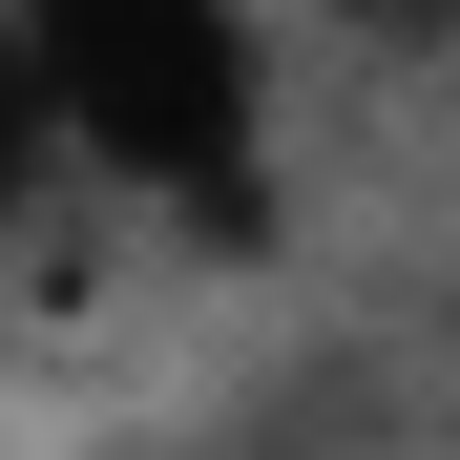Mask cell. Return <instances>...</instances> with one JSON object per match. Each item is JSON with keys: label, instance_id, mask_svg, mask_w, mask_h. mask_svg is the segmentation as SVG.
<instances>
[{"label": "cell", "instance_id": "6da1fadb", "mask_svg": "<svg viewBox=\"0 0 460 460\" xmlns=\"http://www.w3.org/2000/svg\"><path fill=\"white\" fill-rule=\"evenodd\" d=\"M0 42H22V105H42L63 168L252 230V189H272V42H252V0H0Z\"/></svg>", "mask_w": 460, "mask_h": 460}, {"label": "cell", "instance_id": "7a4b0ae2", "mask_svg": "<svg viewBox=\"0 0 460 460\" xmlns=\"http://www.w3.org/2000/svg\"><path fill=\"white\" fill-rule=\"evenodd\" d=\"M22 189H42V105H22V42H0V272H22Z\"/></svg>", "mask_w": 460, "mask_h": 460}, {"label": "cell", "instance_id": "3957f363", "mask_svg": "<svg viewBox=\"0 0 460 460\" xmlns=\"http://www.w3.org/2000/svg\"><path fill=\"white\" fill-rule=\"evenodd\" d=\"M356 42H419V63H439V42H460V0H356Z\"/></svg>", "mask_w": 460, "mask_h": 460}]
</instances>
